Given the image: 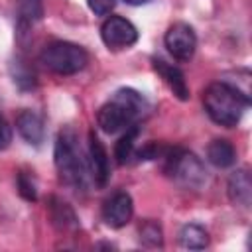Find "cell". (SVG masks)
Instances as JSON below:
<instances>
[{"label": "cell", "instance_id": "obj_22", "mask_svg": "<svg viewBox=\"0 0 252 252\" xmlns=\"http://www.w3.org/2000/svg\"><path fill=\"white\" fill-rule=\"evenodd\" d=\"M12 142V128L8 126V122L4 120L2 112H0V150H6Z\"/></svg>", "mask_w": 252, "mask_h": 252}, {"label": "cell", "instance_id": "obj_11", "mask_svg": "<svg viewBox=\"0 0 252 252\" xmlns=\"http://www.w3.org/2000/svg\"><path fill=\"white\" fill-rule=\"evenodd\" d=\"M226 193L234 205H240L244 209L250 207V203H252V177H250V171L246 167H240V169L230 173V177L226 181Z\"/></svg>", "mask_w": 252, "mask_h": 252}, {"label": "cell", "instance_id": "obj_19", "mask_svg": "<svg viewBox=\"0 0 252 252\" xmlns=\"http://www.w3.org/2000/svg\"><path fill=\"white\" fill-rule=\"evenodd\" d=\"M16 187L18 193L26 199V201H35L37 199V185H35V177L30 171H18L16 173Z\"/></svg>", "mask_w": 252, "mask_h": 252}, {"label": "cell", "instance_id": "obj_13", "mask_svg": "<svg viewBox=\"0 0 252 252\" xmlns=\"http://www.w3.org/2000/svg\"><path fill=\"white\" fill-rule=\"evenodd\" d=\"M47 213H49L51 224L61 232H69L79 226V219H77L73 207L55 195L49 197V201H47Z\"/></svg>", "mask_w": 252, "mask_h": 252}, {"label": "cell", "instance_id": "obj_2", "mask_svg": "<svg viewBox=\"0 0 252 252\" xmlns=\"http://www.w3.org/2000/svg\"><path fill=\"white\" fill-rule=\"evenodd\" d=\"M203 106L215 124L232 128L240 122L244 110L250 106V98H246L228 83L217 81L203 91Z\"/></svg>", "mask_w": 252, "mask_h": 252}, {"label": "cell", "instance_id": "obj_21", "mask_svg": "<svg viewBox=\"0 0 252 252\" xmlns=\"http://www.w3.org/2000/svg\"><path fill=\"white\" fill-rule=\"evenodd\" d=\"M87 6L94 16H108L114 10L116 0H87Z\"/></svg>", "mask_w": 252, "mask_h": 252}, {"label": "cell", "instance_id": "obj_15", "mask_svg": "<svg viewBox=\"0 0 252 252\" xmlns=\"http://www.w3.org/2000/svg\"><path fill=\"white\" fill-rule=\"evenodd\" d=\"M207 159L215 165V167H230L236 159V150L234 146L224 140V138H217L207 146Z\"/></svg>", "mask_w": 252, "mask_h": 252}, {"label": "cell", "instance_id": "obj_18", "mask_svg": "<svg viewBox=\"0 0 252 252\" xmlns=\"http://www.w3.org/2000/svg\"><path fill=\"white\" fill-rule=\"evenodd\" d=\"M10 73H12V79L14 83L22 89V91H30L35 87V73L26 65V61L22 59H14L12 65H10Z\"/></svg>", "mask_w": 252, "mask_h": 252}, {"label": "cell", "instance_id": "obj_20", "mask_svg": "<svg viewBox=\"0 0 252 252\" xmlns=\"http://www.w3.org/2000/svg\"><path fill=\"white\" fill-rule=\"evenodd\" d=\"M140 240L146 246H161L163 244V232L161 226L156 220H144L140 224Z\"/></svg>", "mask_w": 252, "mask_h": 252}, {"label": "cell", "instance_id": "obj_1", "mask_svg": "<svg viewBox=\"0 0 252 252\" xmlns=\"http://www.w3.org/2000/svg\"><path fill=\"white\" fill-rule=\"evenodd\" d=\"M148 110V100L136 89H118L96 112V124L106 134H116L136 124Z\"/></svg>", "mask_w": 252, "mask_h": 252}, {"label": "cell", "instance_id": "obj_5", "mask_svg": "<svg viewBox=\"0 0 252 252\" xmlns=\"http://www.w3.org/2000/svg\"><path fill=\"white\" fill-rule=\"evenodd\" d=\"M39 61L57 75H75L87 67L89 53L71 41H51L41 49Z\"/></svg>", "mask_w": 252, "mask_h": 252}, {"label": "cell", "instance_id": "obj_6", "mask_svg": "<svg viewBox=\"0 0 252 252\" xmlns=\"http://www.w3.org/2000/svg\"><path fill=\"white\" fill-rule=\"evenodd\" d=\"M100 39L110 51H122L138 41V30L130 20L122 16H110L100 26Z\"/></svg>", "mask_w": 252, "mask_h": 252}, {"label": "cell", "instance_id": "obj_10", "mask_svg": "<svg viewBox=\"0 0 252 252\" xmlns=\"http://www.w3.org/2000/svg\"><path fill=\"white\" fill-rule=\"evenodd\" d=\"M152 67H154V71L161 77V81L167 85V89H169L179 100H189V85H187L185 75H183V71H181L179 67L169 65L167 61L158 59V57L152 59Z\"/></svg>", "mask_w": 252, "mask_h": 252}, {"label": "cell", "instance_id": "obj_8", "mask_svg": "<svg viewBox=\"0 0 252 252\" xmlns=\"http://www.w3.org/2000/svg\"><path fill=\"white\" fill-rule=\"evenodd\" d=\"M132 215H134V203H132V197L126 191L112 193L102 205V219L112 228L126 226L130 222Z\"/></svg>", "mask_w": 252, "mask_h": 252}, {"label": "cell", "instance_id": "obj_23", "mask_svg": "<svg viewBox=\"0 0 252 252\" xmlns=\"http://www.w3.org/2000/svg\"><path fill=\"white\" fill-rule=\"evenodd\" d=\"M126 4H132V6H142V4H148L150 0H124Z\"/></svg>", "mask_w": 252, "mask_h": 252}, {"label": "cell", "instance_id": "obj_14", "mask_svg": "<svg viewBox=\"0 0 252 252\" xmlns=\"http://www.w3.org/2000/svg\"><path fill=\"white\" fill-rule=\"evenodd\" d=\"M43 18V0H18L16 30L18 35L28 33V30Z\"/></svg>", "mask_w": 252, "mask_h": 252}, {"label": "cell", "instance_id": "obj_4", "mask_svg": "<svg viewBox=\"0 0 252 252\" xmlns=\"http://www.w3.org/2000/svg\"><path fill=\"white\" fill-rule=\"evenodd\" d=\"M163 171L175 183L187 189H199L207 181V171L203 161L189 150L167 148L163 152Z\"/></svg>", "mask_w": 252, "mask_h": 252}, {"label": "cell", "instance_id": "obj_3", "mask_svg": "<svg viewBox=\"0 0 252 252\" xmlns=\"http://www.w3.org/2000/svg\"><path fill=\"white\" fill-rule=\"evenodd\" d=\"M53 158H55V167H57L59 179L73 189H85L89 165L83 159V152L77 142V134L71 128H65L57 134Z\"/></svg>", "mask_w": 252, "mask_h": 252}, {"label": "cell", "instance_id": "obj_12", "mask_svg": "<svg viewBox=\"0 0 252 252\" xmlns=\"http://www.w3.org/2000/svg\"><path fill=\"white\" fill-rule=\"evenodd\" d=\"M16 130L30 146H35V148L41 146V142L45 138V126H43L41 116L28 108L16 116Z\"/></svg>", "mask_w": 252, "mask_h": 252}, {"label": "cell", "instance_id": "obj_7", "mask_svg": "<svg viewBox=\"0 0 252 252\" xmlns=\"http://www.w3.org/2000/svg\"><path fill=\"white\" fill-rule=\"evenodd\" d=\"M163 43L167 51L173 55V59L185 63L195 55L197 49V35L195 30L185 22H175L167 28L163 35Z\"/></svg>", "mask_w": 252, "mask_h": 252}, {"label": "cell", "instance_id": "obj_9", "mask_svg": "<svg viewBox=\"0 0 252 252\" xmlns=\"http://www.w3.org/2000/svg\"><path fill=\"white\" fill-rule=\"evenodd\" d=\"M89 173L98 187H104L108 183V177H110L108 156L94 132L89 134Z\"/></svg>", "mask_w": 252, "mask_h": 252}, {"label": "cell", "instance_id": "obj_16", "mask_svg": "<svg viewBox=\"0 0 252 252\" xmlns=\"http://www.w3.org/2000/svg\"><path fill=\"white\" fill-rule=\"evenodd\" d=\"M140 134V126L134 124L130 128H126V132L120 136V140L116 142V148H114V158H116V163L118 165H124L128 163L134 154H136V138Z\"/></svg>", "mask_w": 252, "mask_h": 252}, {"label": "cell", "instance_id": "obj_17", "mask_svg": "<svg viewBox=\"0 0 252 252\" xmlns=\"http://www.w3.org/2000/svg\"><path fill=\"white\" fill-rule=\"evenodd\" d=\"M179 242L187 250H203L209 246V232L201 224H185L179 230Z\"/></svg>", "mask_w": 252, "mask_h": 252}]
</instances>
